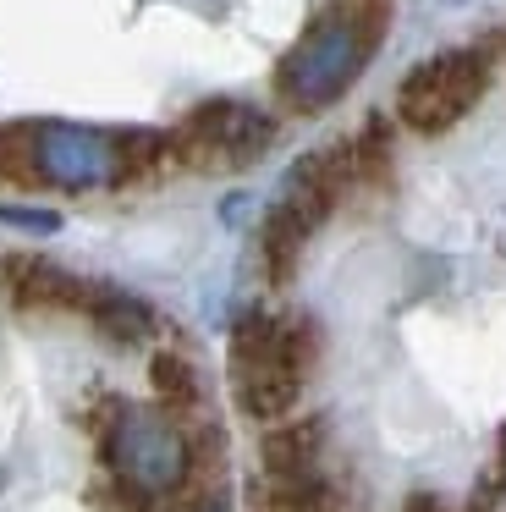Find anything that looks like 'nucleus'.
Masks as SVG:
<instances>
[{"mask_svg":"<svg viewBox=\"0 0 506 512\" xmlns=\"http://www.w3.org/2000/svg\"><path fill=\"white\" fill-rule=\"evenodd\" d=\"M501 468H506V452H501Z\"/></svg>","mask_w":506,"mask_h":512,"instance_id":"obj_7","label":"nucleus"},{"mask_svg":"<svg viewBox=\"0 0 506 512\" xmlns=\"http://www.w3.org/2000/svg\"><path fill=\"white\" fill-rule=\"evenodd\" d=\"M363 45H369V39H363L358 28H347V17H325V23L292 50V61H286V72H281V89L292 94L297 105L330 100V94H341L347 78L358 72Z\"/></svg>","mask_w":506,"mask_h":512,"instance_id":"obj_3","label":"nucleus"},{"mask_svg":"<svg viewBox=\"0 0 506 512\" xmlns=\"http://www.w3.org/2000/svg\"><path fill=\"white\" fill-rule=\"evenodd\" d=\"M154 380H160V397L165 408L176 413V419H187V413L204 402V386H198V369L187 364L182 353H160L154 358Z\"/></svg>","mask_w":506,"mask_h":512,"instance_id":"obj_6","label":"nucleus"},{"mask_svg":"<svg viewBox=\"0 0 506 512\" xmlns=\"http://www.w3.org/2000/svg\"><path fill=\"white\" fill-rule=\"evenodd\" d=\"M490 83V61L479 50H451V56H435L402 83L396 105H402V122L418 127V133H440L457 116L473 111V100Z\"/></svg>","mask_w":506,"mask_h":512,"instance_id":"obj_2","label":"nucleus"},{"mask_svg":"<svg viewBox=\"0 0 506 512\" xmlns=\"http://www.w3.org/2000/svg\"><path fill=\"white\" fill-rule=\"evenodd\" d=\"M308 358H314L308 325L264 314V309L248 314L237 325V336H231V386H237V402L264 424L286 419V408L297 402V391L308 380Z\"/></svg>","mask_w":506,"mask_h":512,"instance_id":"obj_1","label":"nucleus"},{"mask_svg":"<svg viewBox=\"0 0 506 512\" xmlns=\"http://www.w3.org/2000/svg\"><path fill=\"white\" fill-rule=\"evenodd\" d=\"M264 144H270V122L248 105H204L187 122V155H198L204 166H242Z\"/></svg>","mask_w":506,"mask_h":512,"instance_id":"obj_4","label":"nucleus"},{"mask_svg":"<svg viewBox=\"0 0 506 512\" xmlns=\"http://www.w3.org/2000/svg\"><path fill=\"white\" fill-rule=\"evenodd\" d=\"M319 419H275L264 435V474H319Z\"/></svg>","mask_w":506,"mask_h":512,"instance_id":"obj_5","label":"nucleus"}]
</instances>
